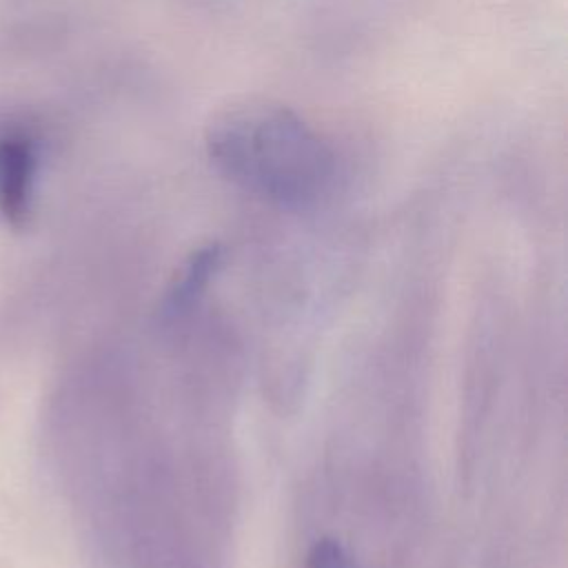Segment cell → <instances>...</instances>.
<instances>
[{
    "instance_id": "cell-1",
    "label": "cell",
    "mask_w": 568,
    "mask_h": 568,
    "mask_svg": "<svg viewBox=\"0 0 568 568\" xmlns=\"http://www.w3.org/2000/svg\"><path fill=\"white\" fill-rule=\"evenodd\" d=\"M204 146L231 182L288 209L317 204L337 178L328 142L273 100L248 98L220 109L206 124Z\"/></svg>"
},
{
    "instance_id": "cell-2",
    "label": "cell",
    "mask_w": 568,
    "mask_h": 568,
    "mask_svg": "<svg viewBox=\"0 0 568 568\" xmlns=\"http://www.w3.org/2000/svg\"><path fill=\"white\" fill-rule=\"evenodd\" d=\"M38 155L24 135H0V211L20 222L29 209Z\"/></svg>"
},
{
    "instance_id": "cell-3",
    "label": "cell",
    "mask_w": 568,
    "mask_h": 568,
    "mask_svg": "<svg viewBox=\"0 0 568 568\" xmlns=\"http://www.w3.org/2000/svg\"><path fill=\"white\" fill-rule=\"evenodd\" d=\"M304 568H355V564L342 544L331 537H322L306 552Z\"/></svg>"
}]
</instances>
